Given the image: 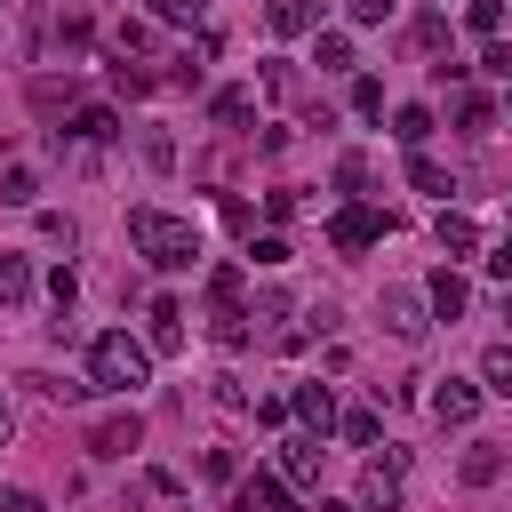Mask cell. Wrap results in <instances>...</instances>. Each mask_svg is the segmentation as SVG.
<instances>
[{
    "mask_svg": "<svg viewBox=\"0 0 512 512\" xmlns=\"http://www.w3.org/2000/svg\"><path fill=\"white\" fill-rule=\"evenodd\" d=\"M40 240L48 248H72V216H40Z\"/></svg>",
    "mask_w": 512,
    "mask_h": 512,
    "instance_id": "cell-39",
    "label": "cell"
},
{
    "mask_svg": "<svg viewBox=\"0 0 512 512\" xmlns=\"http://www.w3.org/2000/svg\"><path fill=\"white\" fill-rule=\"evenodd\" d=\"M480 72H488V80H512V48H504V40H488V56H480Z\"/></svg>",
    "mask_w": 512,
    "mask_h": 512,
    "instance_id": "cell-38",
    "label": "cell"
},
{
    "mask_svg": "<svg viewBox=\"0 0 512 512\" xmlns=\"http://www.w3.org/2000/svg\"><path fill=\"white\" fill-rule=\"evenodd\" d=\"M336 432H344L352 448H376V432H384V424H376V408H352V416H336Z\"/></svg>",
    "mask_w": 512,
    "mask_h": 512,
    "instance_id": "cell-27",
    "label": "cell"
},
{
    "mask_svg": "<svg viewBox=\"0 0 512 512\" xmlns=\"http://www.w3.org/2000/svg\"><path fill=\"white\" fill-rule=\"evenodd\" d=\"M432 416H440V424H472V416H480V384L440 376V384H432Z\"/></svg>",
    "mask_w": 512,
    "mask_h": 512,
    "instance_id": "cell-8",
    "label": "cell"
},
{
    "mask_svg": "<svg viewBox=\"0 0 512 512\" xmlns=\"http://www.w3.org/2000/svg\"><path fill=\"white\" fill-rule=\"evenodd\" d=\"M136 448H144V424H136V408H120V416H96V424H88V456L120 464V456H136Z\"/></svg>",
    "mask_w": 512,
    "mask_h": 512,
    "instance_id": "cell-4",
    "label": "cell"
},
{
    "mask_svg": "<svg viewBox=\"0 0 512 512\" xmlns=\"http://www.w3.org/2000/svg\"><path fill=\"white\" fill-rule=\"evenodd\" d=\"M0 440H8V408H0Z\"/></svg>",
    "mask_w": 512,
    "mask_h": 512,
    "instance_id": "cell-44",
    "label": "cell"
},
{
    "mask_svg": "<svg viewBox=\"0 0 512 512\" xmlns=\"http://www.w3.org/2000/svg\"><path fill=\"white\" fill-rule=\"evenodd\" d=\"M128 240H136V256L160 264V272H192V264H200V224H192V216L128 208Z\"/></svg>",
    "mask_w": 512,
    "mask_h": 512,
    "instance_id": "cell-1",
    "label": "cell"
},
{
    "mask_svg": "<svg viewBox=\"0 0 512 512\" xmlns=\"http://www.w3.org/2000/svg\"><path fill=\"white\" fill-rule=\"evenodd\" d=\"M144 320H152V352H176V344H184V304H176V296H152Z\"/></svg>",
    "mask_w": 512,
    "mask_h": 512,
    "instance_id": "cell-14",
    "label": "cell"
},
{
    "mask_svg": "<svg viewBox=\"0 0 512 512\" xmlns=\"http://www.w3.org/2000/svg\"><path fill=\"white\" fill-rule=\"evenodd\" d=\"M312 64L320 72H352V32H312Z\"/></svg>",
    "mask_w": 512,
    "mask_h": 512,
    "instance_id": "cell-18",
    "label": "cell"
},
{
    "mask_svg": "<svg viewBox=\"0 0 512 512\" xmlns=\"http://www.w3.org/2000/svg\"><path fill=\"white\" fill-rule=\"evenodd\" d=\"M264 24H272L280 40H296V32H320V0H264Z\"/></svg>",
    "mask_w": 512,
    "mask_h": 512,
    "instance_id": "cell-11",
    "label": "cell"
},
{
    "mask_svg": "<svg viewBox=\"0 0 512 512\" xmlns=\"http://www.w3.org/2000/svg\"><path fill=\"white\" fill-rule=\"evenodd\" d=\"M24 296H32V264L0 248V304H24Z\"/></svg>",
    "mask_w": 512,
    "mask_h": 512,
    "instance_id": "cell-21",
    "label": "cell"
},
{
    "mask_svg": "<svg viewBox=\"0 0 512 512\" xmlns=\"http://www.w3.org/2000/svg\"><path fill=\"white\" fill-rule=\"evenodd\" d=\"M72 136H80V144H112V136H120L112 104H80V112H72Z\"/></svg>",
    "mask_w": 512,
    "mask_h": 512,
    "instance_id": "cell-16",
    "label": "cell"
},
{
    "mask_svg": "<svg viewBox=\"0 0 512 512\" xmlns=\"http://www.w3.org/2000/svg\"><path fill=\"white\" fill-rule=\"evenodd\" d=\"M344 8H352V24H392L400 0H344Z\"/></svg>",
    "mask_w": 512,
    "mask_h": 512,
    "instance_id": "cell-35",
    "label": "cell"
},
{
    "mask_svg": "<svg viewBox=\"0 0 512 512\" xmlns=\"http://www.w3.org/2000/svg\"><path fill=\"white\" fill-rule=\"evenodd\" d=\"M336 192H352V200L368 192V160H360V152H344V160H336Z\"/></svg>",
    "mask_w": 512,
    "mask_h": 512,
    "instance_id": "cell-31",
    "label": "cell"
},
{
    "mask_svg": "<svg viewBox=\"0 0 512 512\" xmlns=\"http://www.w3.org/2000/svg\"><path fill=\"white\" fill-rule=\"evenodd\" d=\"M112 88H120V96H152V88H160V72H144V64H128V56H120V64H112Z\"/></svg>",
    "mask_w": 512,
    "mask_h": 512,
    "instance_id": "cell-24",
    "label": "cell"
},
{
    "mask_svg": "<svg viewBox=\"0 0 512 512\" xmlns=\"http://www.w3.org/2000/svg\"><path fill=\"white\" fill-rule=\"evenodd\" d=\"M392 136H400L408 152H424V136H432V112H424V104H400V112H392Z\"/></svg>",
    "mask_w": 512,
    "mask_h": 512,
    "instance_id": "cell-20",
    "label": "cell"
},
{
    "mask_svg": "<svg viewBox=\"0 0 512 512\" xmlns=\"http://www.w3.org/2000/svg\"><path fill=\"white\" fill-rule=\"evenodd\" d=\"M432 240H440L448 256H472V248H480V224H472L464 208H440V216H432Z\"/></svg>",
    "mask_w": 512,
    "mask_h": 512,
    "instance_id": "cell-12",
    "label": "cell"
},
{
    "mask_svg": "<svg viewBox=\"0 0 512 512\" xmlns=\"http://www.w3.org/2000/svg\"><path fill=\"white\" fill-rule=\"evenodd\" d=\"M288 408H296V424H304L312 440H328V432H336V392H328L320 376H312V384H296V392H288Z\"/></svg>",
    "mask_w": 512,
    "mask_h": 512,
    "instance_id": "cell-7",
    "label": "cell"
},
{
    "mask_svg": "<svg viewBox=\"0 0 512 512\" xmlns=\"http://www.w3.org/2000/svg\"><path fill=\"white\" fill-rule=\"evenodd\" d=\"M464 24H472L480 40H496V32H504V0H464Z\"/></svg>",
    "mask_w": 512,
    "mask_h": 512,
    "instance_id": "cell-28",
    "label": "cell"
},
{
    "mask_svg": "<svg viewBox=\"0 0 512 512\" xmlns=\"http://www.w3.org/2000/svg\"><path fill=\"white\" fill-rule=\"evenodd\" d=\"M280 480H288V488H312V480H320V440H312V432H288V440H280Z\"/></svg>",
    "mask_w": 512,
    "mask_h": 512,
    "instance_id": "cell-9",
    "label": "cell"
},
{
    "mask_svg": "<svg viewBox=\"0 0 512 512\" xmlns=\"http://www.w3.org/2000/svg\"><path fill=\"white\" fill-rule=\"evenodd\" d=\"M288 504V488L272 480V472H248L240 488H232V512H280Z\"/></svg>",
    "mask_w": 512,
    "mask_h": 512,
    "instance_id": "cell-13",
    "label": "cell"
},
{
    "mask_svg": "<svg viewBox=\"0 0 512 512\" xmlns=\"http://www.w3.org/2000/svg\"><path fill=\"white\" fill-rule=\"evenodd\" d=\"M464 304H472V288H464V272H448V264H440V272L424 280V312H432V320H456Z\"/></svg>",
    "mask_w": 512,
    "mask_h": 512,
    "instance_id": "cell-10",
    "label": "cell"
},
{
    "mask_svg": "<svg viewBox=\"0 0 512 512\" xmlns=\"http://www.w3.org/2000/svg\"><path fill=\"white\" fill-rule=\"evenodd\" d=\"M456 472H464V488H488V480H504V448H496V440H472Z\"/></svg>",
    "mask_w": 512,
    "mask_h": 512,
    "instance_id": "cell-15",
    "label": "cell"
},
{
    "mask_svg": "<svg viewBox=\"0 0 512 512\" xmlns=\"http://www.w3.org/2000/svg\"><path fill=\"white\" fill-rule=\"evenodd\" d=\"M0 512H48V504H40L32 488H0Z\"/></svg>",
    "mask_w": 512,
    "mask_h": 512,
    "instance_id": "cell-40",
    "label": "cell"
},
{
    "mask_svg": "<svg viewBox=\"0 0 512 512\" xmlns=\"http://www.w3.org/2000/svg\"><path fill=\"white\" fill-rule=\"evenodd\" d=\"M144 376H152V344H136L128 328H104V336L88 344V384H96V392H120V400H128Z\"/></svg>",
    "mask_w": 512,
    "mask_h": 512,
    "instance_id": "cell-2",
    "label": "cell"
},
{
    "mask_svg": "<svg viewBox=\"0 0 512 512\" xmlns=\"http://www.w3.org/2000/svg\"><path fill=\"white\" fill-rule=\"evenodd\" d=\"M0 200H8V208H32V200H40V176H32V168H8V176H0Z\"/></svg>",
    "mask_w": 512,
    "mask_h": 512,
    "instance_id": "cell-26",
    "label": "cell"
},
{
    "mask_svg": "<svg viewBox=\"0 0 512 512\" xmlns=\"http://www.w3.org/2000/svg\"><path fill=\"white\" fill-rule=\"evenodd\" d=\"M376 312H384V328H392L400 344H416V336L432 328V320H424V288H384V304H376Z\"/></svg>",
    "mask_w": 512,
    "mask_h": 512,
    "instance_id": "cell-6",
    "label": "cell"
},
{
    "mask_svg": "<svg viewBox=\"0 0 512 512\" xmlns=\"http://www.w3.org/2000/svg\"><path fill=\"white\" fill-rule=\"evenodd\" d=\"M360 512H400V448H392V456H368V472H360Z\"/></svg>",
    "mask_w": 512,
    "mask_h": 512,
    "instance_id": "cell-5",
    "label": "cell"
},
{
    "mask_svg": "<svg viewBox=\"0 0 512 512\" xmlns=\"http://www.w3.org/2000/svg\"><path fill=\"white\" fill-rule=\"evenodd\" d=\"M456 128H464V136H488V128H496V104L464 88V96H456Z\"/></svg>",
    "mask_w": 512,
    "mask_h": 512,
    "instance_id": "cell-19",
    "label": "cell"
},
{
    "mask_svg": "<svg viewBox=\"0 0 512 512\" xmlns=\"http://www.w3.org/2000/svg\"><path fill=\"white\" fill-rule=\"evenodd\" d=\"M200 472L224 488V480H240V456H232V448H208V456H200Z\"/></svg>",
    "mask_w": 512,
    "mask_h": 512,
    "instance_id": "cell-34",
    "label": "cell"
},
{
    "mask_svg": "<svg viewBox=\"0 0 512 512\" xmlns=\"http://www.w3.org/2000/svg\"><path fill=\"white\" fill-rule=\"evenodd\" d=\"M320 512H360V504H320Z\"/></svg>",
    "mask_w": 512,
    "mask_h": 512,
    "instance_id": "cell-43",
    "label": "cell"
},
{
    "mask_svg": "<svg viewBox=\"0 0 512 512\" xmlns=\"http://www.w3.org/2000/svg\"><path fill=\"white\" fill-rule=\"evenodd\" d=\"M48 296H56V320H72V296H80V280L56 264V272H48Z\"/></svg>",
    "mask_w": 512,
    "mask_h": 512,
    "instance_id": "cell-33",
    "label": "cell"
},
{
    "mask_svg": "<svg viewBox=\"0 0 512 512\" xmlns=\"http://www.w3.org/2000/svg\"><path fill=\"white\" fill-rule=\"evenodd\" d=\"M352 112H360V120H376V112H384V80H368V72H360V80H352Z\"/></svg>",
    "mask_w": 512,
    "mask_h": 512,
    "instance_id": "cell-30",
    "label": "cell"
},
{
    "mask_svg": "<svg viewBox=\"0 0 512 512\" xmlns=\"http://www.w3.org/2000/svg\"><path fill=\"white\" fill-rule=\"evenodd\" d=\"M488 272H496V280H512V240H496V248H488Z\"/></svg>",
    "mask_w": 512,
    "mask_h": 512,
    "instance_id": "cell-41",
    "label": "cell"
},
{
    "mask_svg": "<svg viewBox=\"0 0 512 512\" xmlns=\"http://www.w3.org/2000/svg\"><path fill=\"white\" fill-rule=\"evenodd\" d=\"M152 16H160V24H200L208 0H152Z\"/></svg>",
    "mask_w": 512,
    "mask_h": 512,
    "instance_id": "cell-32",
    "label": "cell"
},
{
    "mask_svg": "<svg viewBox=\"0 0 512 512\" xmlns=\"http://www.w3.org/2000/svg\"><path fill=\"white\" fill-rule=\"evenodd\" d=\"M208 304L216 312H240V264H216L208 272Z\"/></svg>",
    "mask_w": 512,
    "mask_h": 512,
    "instance_id": "cell-23",
    "label": "cell"
},
{
    "mask_svg": "<svg viewBox=\"0 0 512 512\" xmlns=\"http://www.w3.org/2000/svg\"><path fill=\"white\" fill-rule=\"evenodd\" d=\"M248 256H256V264H264V272H272V264H288V240H280V232H264V240H256V248H248Z\"/></svg>",
    "mask_w": 512,
    "mask_h": 512,
    "instance_id": "cell-37",
    "label": "cell"
},
{
    "mask_svg": "<svg viewBox=\"0 0 512 512\" xmlns=\"http://www.w3.org/2000/svg\"><path fill=\"white\" fill-rule=\"evenodd\" d=\"M408 40H416V48H440V40H448V16H416V32H408Z\"/></svg>",
    "mask_w": 512,
    "mask_h": 512,
    "instance_id": "cell-36",
    "label": "cell"
},
{
    "mask_svg": "<svg viewBox=\"0 0 512 512\" xmlns=\"http://www.w3.org/2000/svg\"><path fill=\"white\" fill-rule=\"evenodd\" d=\"M480 392L512 400V344H488V352H480Z\"/></svg>",
    "mask_w": 512,
    "mask_h": 512,
    "instance_id": "cell-17",
    "label": "cell"
},
{
    "mask_svg": "<svg viewBox=\"0 0 512 512\" xmlns=\"http://www.w3.org/2000/svg\"><path fill=\"white\" fill-rule=\"evenodd\" d=\"M408 184H416V192H448V168H440L432 152H408Z\"/></svg>",
    "mask_w": 512,
    "mask_h": 512,
    "instance_id": "cell-25",
    "label": "cell"
},
{
    "mask_svg": "<svg viewBox=\"0 0 512 512\" xmlns=\"http://www.w3.org/2000/svg\"><path fill=\"white\" fill-rule=\"evenodd\" d=\"M208 112H216L224 128H240V120L256 112V88H216V104H208Z\"/></svg>",
    "mask_w": 512,
    "mask_h": 512,
    "instance_id": "cell-22",
    "label": "cell"
},
{
    "mask_svg": "<svg viewBox=\"0 0 512 512\" xmlns=\"http://www.w3.org/2000/svg\"><path fill=\"white\" fill-rule=\"evenodd\" d=\"M136 144H144V168H176V136L168 128H144Z\"/></svg>",
    "mask_w": 512,
    "mask_h": 512,
    "instance_id": "cell-29",
    "label": "cell"
},
{
    "mask_svg": "<svg viewBox=\"0 0 512 512\" xmlns=\"http://www.w3.org/2000/svg\"><path fill=\"white\" fill-rule=\"evenodd\" d=\"M384 232H392V216H376V208H368V200H344V208H336V216H328V240H336V248H344V256H360V248H376V240H384Z\"/></svg>",
    "mask_w": 512,
    "mask_h": 512,
    "instance_id": "cell-3",
    "label": "cell"
},
{
    "mask_svg": "<svg viewBox=\"0 0 512 512\" xmlns=\"http://www.w3.org/2000/svg\"><path fill=\"white\" fill-rule=\"evenodd\" d=\"M496 320H504V328H512V288H504V304H496Z\"/></svg>",
    "mask_w": 512,
    "mask_h": 512,
    "instance_id": "cell-42",
    "label": "cell"
},
{
    "mask_svg": "<svg viewBox=\"0 0 512 512\" xmlns=\"http://www.w3.org/2000/svg\"><path fill=\"white\" fill-rule=\"evenodd\" d=\"M504 104H512V80H504Z\"/></svg>",
    "mask_w": 512,
    "mask_h": 512,
    "instance_id": "cell-45",
    "label": "cell"
}]
</instances>
